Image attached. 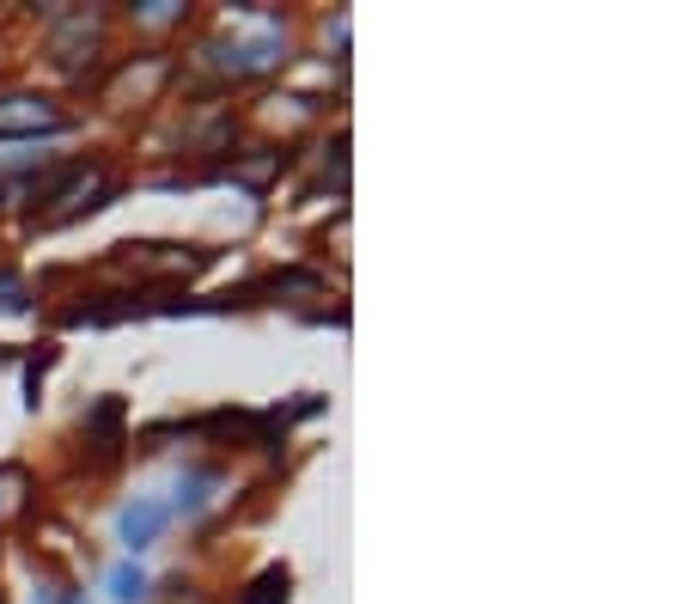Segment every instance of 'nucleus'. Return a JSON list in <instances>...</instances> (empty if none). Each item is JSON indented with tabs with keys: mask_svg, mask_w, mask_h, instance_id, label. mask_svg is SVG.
<instances>
[{
	"mask_svg": "<svg viewBox=\"0 0 683 604\" xmlns=\"http://www.w3.org/2000/svg\"><path fill=\"white\" fill-rule=\"evenodd\" d=\"M67 116L44 98H7L0 104V140H32V135H62Z\"/></svg>",
	"mask_w": 683,
	"mask_h": 604,
	"instance_id": "nucleus-1",
	"label": "nucleus"
},
{
	"mask_svg": "<svg viewBox=\"0 0 683 604\" xmlns=\"http://www.w3.org/2000/svg\"><path fill=\"white\" fill-rule=\"evenodd\" d=\"M165 526H171V507H159V501H128V507L116 513V538H123L128 550H153Z\"/></svg>",
	"mask_w": 683,
	"mask_h": 604,
	"instance_id": "nucleus-2",
	"label": "nucleus"
},
{
	"mask_svg": "<svg viewBox=\"0 0 683 604\" xmlns=\"http://www.w3.org/2000/svg\"><path fill=\"white\" fill-rule=\"evenodd\" d=\"M110 599H116V604H140V599H147V574H140V568H116V574H110Z\"/></svg>",
	"mask_w": 683,
	"mask_h": 604,
	"instance_id": "nucleus-5",
	"label": "nucleus"
},
{
	"mask_svg": "<svg viewBox=\"0 0 683 604\" xmlns=\"http://www.w3.org/2000/svg\"><path fill=\"white\" fill-rule=\"evenodd\" d=\"M287 587H294V574H287V568H263L245 587V599H238V604H287Z\"/></svg>",
	"mask_w": 683,
	"mask_h": 604,
	"instance_id": "nucleus-3",
	"label": "nucleus"
},
{
	"mask_svg": "<svg viewBox=\"0 0 683 604\" xmlns=\"http://www.w3.org/2000/svg\"><path fill=\"white\" fill-rule=\"evenodd\" d=\"M0 360H7V348H0Z\"/></svg>",
	"mask_w": 683,
	"mask_h": 604,
	"instance_id": "nucleus-8",
	"label": "nucleus"
},
{
	"mask_svg": "<svg viewBox=\"0 0 683 604\" xmlns=\"http://www.w3.org/2000/svg\"><path fill=\"white\" fill-rule=\"evenodd\" d=\"M0 311H25V281L13 269H0Z\"/></svg>",
	"mask_w": 683,
	"mask_h": 604,
	"instance_id": "nucleus-6",
	"label": "nucleus"
},
{
	"mask_svg": "<svg viewBox=\"0 0 683 604\" xmlns=\"http://www.w3.org/2000/svg\"><path fill=\"white\" fill-rule=\"evenodd\" d=\"M135 19H140V25H165V19H177V0H147Z\"/></svg>",
	"mask_w": 683,
	"mask_h": 604,
	"instance_id": "nucleus-7",
	"label": "nucleus"
},
{
	"mask_svg": "<svg viewBox=\"0 0 683 604\" xmlns=\"http://www.w3.org/2000/svg\"><path fill=\"white\" fill-rule=\"evenodd\" d=\"M214 470H189V477L184 482H177V513H184V519H196V513H202L208 507V501H214V495H208V489H214Z\"/></svg>",
	"mask_w": 683,
	"mask_h": 604,
	"instance_id": "nucleus-4",
	"label": "nucleus"
}]
</instances>
